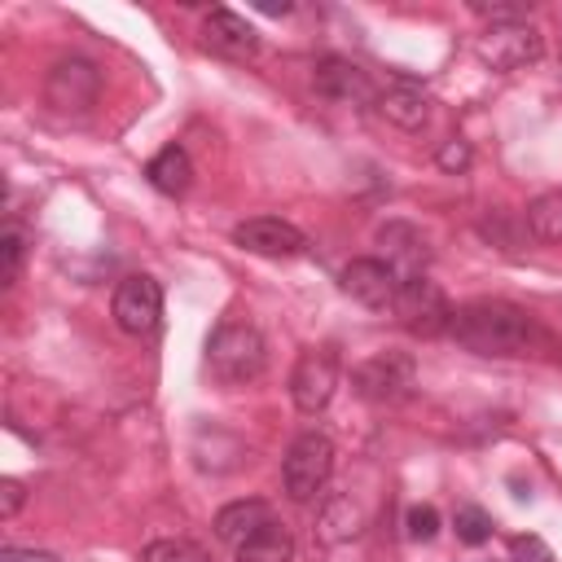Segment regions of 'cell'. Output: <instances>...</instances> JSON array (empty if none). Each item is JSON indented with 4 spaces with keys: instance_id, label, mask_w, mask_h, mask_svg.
<instances>
[{
    "instance_id": "9",
    "label": "cell",
    "mask_w": 562,
    "mask_h": 562,
    "mask_svg": "<svg viewBox=\"0 0 562 562\" xmlns=\"http://www.w3.org/2000/svg\"><path fill=\"white\" fill-rule=\"evenodd\" d=\"M110 312H114V325H119L123 334L145 338V334L158 329V316H162V285H158L154 277H145V272H132V277H123V281L114 285Z\"/></svg>"
},
{
    "instance_id": "4",
    "label": "cell",
    "mask_w": 562,
    "mask_h": 562,
    "mask_svg": "<svg viewBox=\"0 0 562 562\" xmlns=\"http://www.w3.org/2000/svg\"><path fill=\"white\" fill-rule=\"evenodd\" d=\"M101 97V70L88 57H57L44 75V105L61 119H83Z\"/></svg>"
},
{
    "instance_id": "17",
    "label": "cell",
    "mask_w": 562,
    "mask_h": 562,
    "mask_svg": "<svg viewBox=\"0 0 562 562\" xmlns=\"http://www.w3.org/2000/svg\"><path fill=\"white\" fill-rule=\"evenodd\" d=\"M145 176H149V184H154L158 193L180 198V193L193 184V162H189V154H184L180 145H167V149H158V154L149 158Z\"/></svg>"
},
{
    "instance_id": "5",
    "label": "cell",
    "mask_w": 562,
    "mask_h": 562,
    "mask_svg": "<svg viewBox=\"0 0 562 562\" xmlns=\"http://www.w3.org/2000/svg\"><path fill=\"white\" fill-rule=\"evenodd\" d=\"M351 386L373 404H400L417 391V364L404 351H373L351 369Z\"/></svg>"
},
{
    "instance_id": "27",
    "label": "cell",
    "mask_w": 562,
    "mask_h": 562,
    "mask_svg": "<svg viewBox=\"0 0 562 562\" xmlns=\"http://www.w3.org/2000/svg\"><path fill=\"white\" fill-rule=\"evenodd\" d=\"M439 167L443 171H465L470 167V145L465 140H443L439 145Z\"/></svg>"
},
{
    "instance_id": "21",
    "label": "cell",
    "mask_w": 562,
    "mask_h": 562,
    "mask_svg": "<svg viewBox=\"0 0 562 562\" xmlns=\"http://www.w3.org/2000/svg\"><path fill=\"white\" fill-rule=\"evenodd\" d=\"M22 263H26V233L22 228H4L0 233V281H4V290L18 281Z\"/></svg>"
},
{
    "instance_id": "14",
    "label": "cell",
    "mask_w": 562,
    "mask_h": 562,
    "mask_svg": "<svg viewBox=\"0 0 562 562\" xmlns=\"http://www.w3.org/2000/svg\"><path fill=\"white\" fill-rule=\"evenodd\" d=\"M378 246L386 250V263L400 272V281H408V277H422V268H426V259H430V250H426V237H422L413 224H404V220H395V224H382V228H378Z\"/></svg>"
},
{
    "instance_id": "23",
    "label": "cell",
    "mask_w": 562,
    "mask_h": 562,
    "mask_svg": "<svg viewBox=\"0 0 562 562\" xmlns=\"http://www.w3.org/2000/svg\"><path fill=\"white\" fill-rule=\"evenodd\" d=\"M470 13L483 18V22H492V26H514V22H527L531 4H522V0H518V4H487V0H474Z\"/></svg>"
},
{
    "instance_id": "1",
    "label": "cell",
    "mask_w": 562,
    "mask_h": 562,
    "mask_svg": "<svg viewBox=\"0 0 562 562\" xmlns=\"http://www.w3.org/2000/svg\"><path fill=\"white\" fill-rule=\"evenodd\" d=\"M448 338L474 356H544L558 351L553 334L509 299H474L452 307Z\"/></svg>"
},
{
    "instance_id": "18",
    "label": "cell",
    "mask_w": 562,
    "mask_h": 562,
    "mask_svg": "<svg viewBox=\"0 0 562 562\" xmlns=\"http://www.w3.org/2000/svg\"><path fill=\"white\" fill-rule=\"evenodd\" d=\"M233 562H294V536L272 518L268 527H259L250 540L233 549Z\"/></svg>"
},
{
    "instance_id": "3",
    "label": "cell",
    "mask_w": 562,
    "mask_h": 562,
    "mask_svg": "<svg viewBox=\"0 0 562 562\" xmlns=\"http://www.w3.org/2000/svg\"><path fill=\"white\" fill-rule=\"evenodd\" d=\"M334 474V443L325 430H303L290 448H285V461H281V483H285V496L307 505L325 492Z\"/></svg>"
},
{
    "instance_id": "26",
    "label": "cell",
    "mask_w": 562,
    "mask_h": 562,
    "mask_svg": "<svg viewBox=\"0 0 562 562\" xmlns=\"http://www.w3.org/2000/svg\"><path fill=\"white\" fill-rule=\"evenodd\" d=\"M26 505V483L22 479H0V518H18Z\"/></svg>"
},
{
    "instance_id": "11",
    "label": "cell",
    "mask_w": 562,
    "mask_h": 562,
    "mask_svg": "<svg viewBox=\"0 0 562 562\" xmlns=\"http://www.w3.org/2000/svg\"><path fill=\"white\" fill-rule=\"evenodd\" d=\"M342 290L369 307V312H395V294H400V272L386 259H351L342 268Z\"/></svg>"
},
{
    "instance_id": "10",
    "label": "cell",
    "mask_w": 562,
    "mask_h": 562,
    "mask_svg": "<svg viewBox=\"0 0 562 562\" xmlns=\"http://www.w3.org/2000/svg\"><path fill=\"white\" fill-rule=\"evenodd\" d=\"M233 241L250 255H263V259H294L307 250V237L290 224V220H277V215H255V220H241L233 228Z\"/></svg>"
},
{
    "instance_id": "24",
    "label": "cell",
    "mask_w": 562,
    "mask_h": 562,
    "mask_svg": "<svg viewBox=\"0 0 562 562\" xmlns=\"http://www.w3.org/2000/svg\"><path fill=\"white\" fill-rule=\"evenodd\" d=\"M408 536L413 540H435L439 536V509L435 505H413L408 509Z\"/></svg>"
},
{
    "instance_id": "25",
    "label": "cell",
    "mask_w": 562,
    "mask_h": 562,
    "mask_svg": "<svg viewBox=\"0 0 562 562\" xmlns=\"http://www.w3.org/2000/svg\"><path fill=\"white\" fill-rule=\"evenodd\" d=\"M509 562H553L540 536H514L509 540Z\"/></svg>"
},
{
    "instance_id": "2",
    "label": "cell",
    "mask_w": 562,
    "mask_h": 562,
    "mask_svg": "<svg viewBox=\"0 0 562 562\" xmlns=\"http://www.w3.org/2000/svg\"><path fill=\"white\" fill-rule=\"evenodd\" d=\"M206 369L220 386L259 382L268 369V342L250 321H220L206 338Z\"/></svg>"
},
{
    "instance_id": "16",
    "label": "cell",
    "mask_w": 562,
    "mask_h": 562,
    "mask_svg": "<svg viewBox=\"0 0 562 562\" xmlns=\"http://www.w3.org/2000/svg\"><path fill=\"white\" fill-rule=\"evenodd\" d=\"M272 522V509H268V501H233V505H224L220 514H215V536L224 540V544H241V540H250L259 527H268Z\"/></svg>"
},
{
    "instance_id": "20",
    "label": "cell",
    "mask_w": 562,
    "mask_h": 562,
    "mask_svg": "<svg viewBox=\"0 0 562 562\" xmlns=\"http://www.w3.org/2000/svg\"><path fill=\"white\" fill-rule=\"evenodd\" d=\"M140 562H211V553L198 540L184 536H167V540H149L140 549Z\"/></svg>"
},
{
    "instance_id": "7",
    "label": "cell",
    "mask_w": 562,
    "mask_h": 562,
    "mask_svg": "<svg viewBox=\"0 0 562 562\" xmlns=\"http://www.w3.org/2000/svg\"><path fill=\"white\" fill-rule=\"evenodd\" d=\"M338 386V356L329 347H307L290 369V400L303 417H316L329 408Z\"/></svg>"
},
{
    "instance_id": "22",
    "label": "cell",
    "mask_w": 562,
    "mask_h": 562,
    "mask_svg": "<svg viewBox=\"0 0 562 562\" xmlns=\"http://www.w3.org/2000/svg\"><path fill=\"white\" fill-rule=\"evenodd\" d=\"M457 540L461 544H487L492 540V514L479 505H461L457 509Z\"/></svg>"
},
{
    "instance_id": "8",
    "label": "cell",
    "mask_w": 562,
    "mask_h": 562,
    "mask_svg": "<svg viewBox=\"0 0 562 562\" xmlns=\"http://www.w3.org/2000/svg\"><path fill=\"white\" fill-rule=\"evenodd\" d=\"M479 61L509 75V70H522V66H536L540 53H544V35L527 22H514V26H487L474 44Z\"/></svg>"
},
{
    "instance_id": "13",
    "label": "cell",
    "mask_w": 562,
    "mask_h": 562,
    "mask_svg": "<svg viewBox=\"0 0 562 562\" xmlns=\"http://www.w3.org/2000/svg\"><path fill=\"white\" fill-rule=\"evenodd\" d=\"M202 40H206V48H215L220 57H233V61H250L259 53V31L233 9H211L202 22Z\"/></svg>"
},
{
    "instance_id": "15",
    "label": "cell",
    "mask_w": 562,
    "mask_h": 562,
    "mask_svg": "<svg viewBox=\"0 0 562 562\" xmlns=\"http://www.w3.org/2000/svg\"><path fill=\"white\" fill-rule=\"evenodd\" d=\"M373 105H378V114H382L386 123H395V127H404V132H422V127L430 123V101H426V92L413 88V83H391V88H382Z\"/></svg>"
},
{
    "instance_id": "12",
    "label": "cell",
    "mask_w": 562,
    "mask_h": 562,
    "mask_svg": "<svg viewBox=\"0 0 562 562\" xmlns=\"http://www.w3.org/2000/svg\"><path fill=\"white\" fill-rule=\"evenodd\" d=\"M312 88H316V97H325L334 105H369V101H378V88L369 83V75L347 57H321L312 66Z\"/></svg>"
},
{
    "instance_id": "28",
    "label": "cell",
    "mask_w": 562,
    "mask_h": 562,
    "mask_svg": "<svg viewBox=\"0 0 562 562\" xmlns=\"http://www.w3.org/2000/svg\"><path fill=\"white\" fill-rule=\"evenodd\" d=\"M0 562H61L57 553H48V549H0Z\"/></svg>"
},
{
    "instance_id": "6",
    "label": "cell",
    "mask_w": 562,
    "mask_h": 562,
    "mask_svg": "<svg viewBox=\"0 0 562 562\" xmlns=\"http://www.w3.org/2000/svg\"><path fill=\"white\" fill-rule=\"evenodd\" d=\"M395 316H400V325H404L408 334H417V338H439V334H448V325H452V303H448V294L422 272V277L400 281Z\"/></svg>"
},
{
    "instance_id": "19",
    "label": "cell",
    "mask_w": 562,
    "mask_h": 562,
    "mask_svg": "<svg viewBox=\"0 0 562 562\" xmlns=\"http://www.w3.org/2000/svg\"><path fill=\"white\" fill-rule=\"evenodd\" d=\"M522 224H527V233H531L536 241L562 246V189H558V193H540V198L527 206Z\"/></svg>"
}]
</instances>
